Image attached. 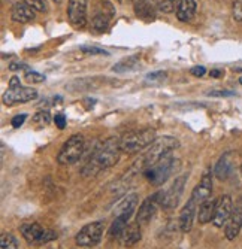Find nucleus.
<instances>
[{"instance_id": "nucleus-9", "label": "nucleus", "mask_w": 242, "mask_h": 249, "mask_svg": "<svg viewBox=\"0 0 242 249\" xmlns=\"http://www.w3.org/2000/svg\"><path fill=\"white\" fill-rule=\"evenodd\" d=\"M186 182H187V176L186 175H181L178 178H175L173 184L168 190L159 191L160 193V205H162V208H165V209H173V208L178 206L180 198H181L183 191H184Z\"/></svg>"}, {"instance_id": "nucleus-7", "label": "nucleus", "mask_w": 242, "mask_h": 249, "mask_svg": "<svg viewBox=\"0 0 242 249\" xmlns=\"http://www.w3.org/2000/svg\"><path fill=\"white\" fill-rule=\"evenodd\" d=\"M21 234L30 245H45L58 237V234L54 230L42 227L37 222H30L21 225Z\"/></svg>"}, {"instance_id": "nucleus-29", "label": "nucleus", "mask_w": 242, "mask_h": 249, "mask_svg": "<svg viewBox=\"0 0 242 249\" xmlns=\"http://www.w3.org/2000/svg\"><path fill=\"white\" fill-rule=\"evenodd\" d=\"M33 123L40 124V125H48L51 123V117H50V112L43 110V112H37V114L33 117Z\"/></svg>"}, {"instance_id": "nucleus-2", "label": "nucleus", "mask_w": 242, "mask_h": 249, "mask_svg": "<svg viewBox=\"0 0 242 249\" xmlns=\"http://www.w3.org/2000/svg\"><path fill=\"white\" fill-rule=\"evenodd\" d=\"M121 154V145L120 139L117 138H109L100 145H97L90 158L87 160L85 166L82 167V176L84 178H92L99 175L102 170H106L118 163Z\"/></svg>"}, {"instance_id": "nucleus-37", "label": "nucleus", "mask_w": 242, "mask_h": 249, "mask_svg": "<svg viewBox=\"0 0 242 249\" xmlns=\"http://www.w3.org/2000/svg\"><path fill=\"white\" fill-rule=\"evenodd\" d=\"M54 123H56V125H57L58 128H64V125H66V117H64L63 114H56Z\"/></svg>"}, {"instance_id": "nucleus-10", "label": "nucleus", "mask_w": 242, "mask_h": 249, "mask_svg": "<svg viewBox=\"0 0 242 249\" xmlns=\"http://www.w3.org/2000/svg\"><path fill=\"white\" fill-rule=\"evenodd\" d=\"M159 208H162V205H160V193H156V194L147 197L142 201V205L139 206V211L136 213V222L141 225V227H142V225H147L151 221V218L156 215Z\"/></svg>"}, {"instance_id": "nucleus-26", "label": "nucleus", "mask_w": 242, "mask_h": 249, "mask_svg": "<svg viewBox=\"0 0 242 249\" xmlns=\"http://www.w3.org/2000/svg\"><path fill=\"white\" fill-rule=\"evenodd\" d=\"M0 249H18L17 239L11 233H2V236H0Z\"/></svg>"}, {"instance_id": "nucleus-41", "label": "nucleus", "mask_w": 242, "mask_h": 249, "mask_svg": "<svg viewBox=\"0 0 242 249\" xmlns=\"http://www.w3.org/2000/svg\"><path fill=\"white\" fill-rule=\"evenodd\" d=\"M53 2H54V3H61L63 0H53Z\"/></svg>"}, {"instance_id": "nucleus-27", "label": "nucleus", "mask_w": 242, "mask_h": 249, "mask_svg": "<svg viewBox=\"0 0 242 249\" xmlns=\"http://www.w3.org/2000/svg\"><path fill=\"white\" fill-rule=\"evenodd\" d=\"M152 2H154V5H156L165 14L173 12L175 6H177V0H152Z\"/></svg>"}, {"instance_id": "nucleus-25", "label": "nucleus", "mask_w": 242, "mask_h": 249, "mask_svg": "<svg viewBox=\"0 0 242 249\" xmlns=\"http://www.w3.org/2000/svg\"><path fill=\"white\" fill-rule=\"evenodd\" d=\"M135 12L139 18H144V19H154L156 15H154V11L152 8L147 3V0L139 5H135Z\"/></svg>"}, {"instance_id": "nucleus-33", "label": "nucleus", "mask_w": 242, "mask_h": 249, "mask_svg": "<svg viewBox=\"0 0 242 249\" xmlns=\"http://www.w3.org/2000/svg\"><path fill=\"white\" fill-rule=\"evenodd\" d=\"M26 79H27L29 82H33V84H40V82L45 81V76L32 71V72H27V73H26Z\"/></svg>"}, {"instance_id": "nucleus-5", "label": "nucleus", "mask_w": 242, "mask_h": 249, "mask_svg": "<svg viewBox=\"0 0 242 249\" xmlns=\"http://www.w3.org/2000/svg\"><path fill=\"white\" fill-rule=\"evenodd\" d=\"M37 97V91L35 88L23 87L19 82V78L12 76L9 81V87L3 94V103L8 106H14L18 103H27Z\"/></svg>"}, {"instance_id": "nucleus-18", "label": "nucleus", "mask_w": 242, "mask_h": 249, "mask_svg": "<svg viewBox=\"0 0 242 249\" xmlns=\"http://www.w3.org/2000/svg\"><path fill=\"white\" fill-rule=\"evenodd\" d=\"M233 172V160H232V152H226L220 157V160L217 161L214 167V175L220 180H226L230 178Z\"/></svg>"}, {"instance_id": "nucleus-34", "label": "nucleus", "mask_w": 242, "mask_h": 249, "mask_svg": "<svg viewBox=\"0 0 242 249\" xmlns=\"http://www.w3.org/2000/svg\"><path fill=\"white\" fill-rule=\"evenodd\" d=\"M208 96H211V97H232V96H235V91H229V89H215V91H209Z\"/></svg>"}, {"instance_id": "nucleus-36", "label": "nucleus", "mask_w": 242, "mask_h": 249, "mask_svg": "<svg viewBox=\"0 0 242 249\" xmlns=\"http://www.w3.org/2000/svg\"><path fill=\"white\" fill-rule=\"evenodd\" d=\"M191 75H194V76H197V78H202L205 73H206V69L204 66H194V67H191Z\"/></svg>"}, {"instance_id": "nucleus-11", "label": "nucleus", "mask_w": 242, "mask_h": 249, "mask_svg": "<svg viewBox=\"0 0 242 249\" xmlns=\"http://www.w3.org/2000/svg\"><path fill=\"white\" fill-rule=\"evenodd\" d=\"M68 18L75 29H84L87 24V0H69Z\"/></svg>"}, {"instance_id": "nucleus-8", "label": "nucleus", "mask_w": 242, "mask_h": 249, "mask_svg": "<svg viewBox=\"0 0 242 249\" xmlns=\"http://www.w3.org/2000/svg\"><path fill=\"white\" fill-rule=\"evenodd\" d=\"M103 231H105V224L102 221L90 222L79 230V233L75 237V242L78 246L82 248H93L99 245V242L102 240Z\"/></svg>"}, {"instance_id": "nucleus-4", "label": "nucleus", "mask_w": 242, "mask_h": 249, "mask_svg": "<svg viewBox=\"0 0 242 249\" xmlns=\"http://www.w3.org/2000/svg\"><path fill=\"white\" fill-rule=\"evenodd\" d=\"M180 169V160L173 158L170 155L165 157L163 160H160L157 164L151 166L144 172L145 178L154 185H162L166 180Z\"/></svg>"}, {"instance_id": "nucleus-30", "label": "nucleus", "mask_w": 242, "mask_h": 249, "mask_svg": "<svg viewBox=\"0 0 242 249\" xmlns=\"http://www.w3.org/2000/svg\"><path fill=\"white\" fill-rule=\"evenodd\" d=\"M81 51L87 55H109L108 51L97 47H81Z\"/></svg>"}, {"instance_id": "nucleus-23", "label": "nucleus", "mask_w": 242, "mask_h": 249, "mask_svg": "<svg viewBox=\"0 0 242 249\" xmlns=\"http://www.w3.org/2000/svg\"><path fill=\"white\" fill-rule=\"evenodd\" d=\"M139 64V55H130L127 58H123L120 60L114 67L112 71L117 72V73H126V72H130V71H135Z\"/></svg>"}, {"instance_id": "nucleus-43", "label": "nucleus", "mask_w": 242, "mask_h": 249, "mask_svg": "<svg viewBox=\"0 0 242 249\" xmlns=\"http://www.w3.org/2000/svg\"><path fill=\"white\" fill-rule=\"evenodd\" d=\"M241 176H242V166H241Z\"/></svg>"}, {"instance_id": "nucleus-22", "label": "nucleus", "mask_w": 242, "mask_h": 249, "mask_svg": "<svg viewBox=\"0 0 242 249\" xmlns=\"http://www.w3.org/2000/svg\"><path fill=\"white\" fill-rule=\"evenodd\" d=\"M215 206H217V200H214V198L205 200L199 206V211H197V219H199L201 224L212 222V218L215 213Z\"/></svg>"}, {"instance_id": "nucleus-17", "label": "nucleus", "mask_w": 242, "mask_h": 249, "mask_svg": "<svg viewBox=\"0 0 242 249\" xmlns=\"http://www.w3.org/2000/svg\"><path fill=\"white\" fill-rule=\"evenodd\" d=\"M197 209H199V206H197L193 200L188 198V201L186 203V206L180 212V227H181L183 233H188L191 230Z\"/></svg>"}, {"instance_id": "nucleus-16", "label": "nucleus", "mask_w": 242, "mask_h": 249, "mask_svg": "<svg viewBox=\"0 0 242 249\" xmlns=\"http://www.w3.org/2000/svg\"><path fill=\"white\" fill-rule=\"evenodd\" d=\"M138 194L136 193H131V194H127L121 198V201L115 206V216H124V218H129L133 215L136 206H138Z\"/></svg>"}, {"instance_id": "nucleus-38", "label": "nucleus", "mask_w": 242, "mask_h": 249, "mask_svg": "<svg viewBox=\"0 0 242 249\" xmlns=\"http://www.w3.org/2000/svg\"><path fill=\"white\" fill-rule=\"evenodd\" d=\"M209 75H211L212 78H222V76H223V72H222V71H218V69H212V71L209 72Z\"/></svg>"}, {"instance_id": "nucleus-39", "label": "nucleus", "mask_w": 242, "mask_h": 249, "mask_svg": "<svg viewBox=\"0 0 242 249\" xmlns=\"http://www.w3.org/2000/svg\"><path fill=\"white\" fill-rule=\"evenodd\" d=\"M17 69H26L24 64H12L11 66V71H17Z\"/></svg>"}, {"instance_id": "nucleus-13", "label": "nucleus", "mask_w": 242, "mask_h": 249, "mask_svg": "<svg viewBox=\"0 0 242 249\" xmlns=\"http://www.w3.org/2000/svg\"><path fill=\"white\" fill-rule=\"evenodd\" d=\"M242 229V198L233 206V211L224 225V236L227 240H235Z\"/></svg>"}, {"instance_id": "nucleus-40", "label": "nucleus", "mask_w": 242, "mask_h": 249, "mask_svg": "<svg viewBox=\"0 0 242 249\" xmlns=\"http://www.w3.org/2000/svg\"><path fill=\"white\" fill-rule=\"evenodd\" d=\"M131 2H133V5H139V3L145 2V0H131Z\"/></svg>"}, {"instance_id": "nucleus-28", "label": "nucleus", "mask_w": 242, "mask_h": 249, "mask_svg": "<svg viewBox=\"0 0 242 249\" xmlns=\"http://www.w3.org/2000/svg\"><path fill=\"white\" fill-rule=\"evenodd\" d=\"M23 2L36 12H47V0H23Z\"/></svg>"}, {"instance_id": "nucleus-42", "label": "nucleus", "mask_w": 242, "mask_h": 249, "mask_svg": "<svg viewBox=\"0 0 242 249\" xmlns=\"http://www.w3.org/2000/svg\"><path fill=\"white\" fill-rule=\"evenodd\" d=\"M239 82H241V85H242V78H241V79H239Z\"/></svg>"}, {"instance_id": "nucleus-14", "label": "nucleus", "mask_w": 242, "mask_h": 249, "mask_svg": "<svg viewBox=\"0 0 242 249\" xmlns=\"http://www.w3.org/2000/svg\"><path fill=\"white\" fill-rule=\"evenodd\" d=\"M211 194H212V175L209 170H206L201 179V182L194 187L190 200H193L197 206H201L205 200L211 198Z\"/></svg>"}, {"instance_id": "nucleus-24", "label": "nucleus", "mask_w": 242, "mask_h": 249, "mask_svg": "<svg viewBox=\"0 0 242 249\" xmlns=\"http://www.w3.org/2000/svg\"><path fill=\"white\" fill-rule=\"evenodd\" d=\"M127 222H129V218H124V216H115L112 224H111V229H109V237H115V239H120L121 234L124 233L126 227H127Z\"/></svg>"}, {"instance_id": "nucleus-6", "label": "nucleus", "mask_w": 242, "mask_h": 249, "mask_svg": "<svg viewBox=\"0 0 242 249\" xmlns=\"http://www.w3.org/2000/svg\"><path fill=\"white\" fill-rule=\"evenodd\" d=\"M85 149V141L82 134H72L71 138L66 141L57 155V161L60 164H74L76 163Z\"/></svg>"}, {"instance_id": "nucleus-20", "label": "nucleus", "mask_w": 242, "mask_h": 249, "mask_svg": "<svg viewBox=\"0 0 242 249\" xmlns=\"http://www.w3.org/2000/svg\"><path fill=\"white\" fill-rule=\"evenodd\" d=\"M177 18L183 22H187L193 18L196 12V2L194 0H177V6H175Z\"/></svg>"}, {"instance_id": "nucleus-31", "label": "nucleus", "mask_w": 242, "mask_h": 249, "mask_svg": "<svg viewBox=\"0 0 242 249\" xmlns=\"http://www.w3.org/2000/svg\"><path fill=\"white\" fill-rule=\"evenodd\" d=\"M166 76H168V73H166V72L159 71V72L148 73V75H147V81H151V82H162V81H165V79H166Z\"/></svg>"}, {"instance_id": "nucleus-3", "label": "nucleus", "mask_w": 242, "mask_h": 249, "mask_svg": "<svg viewBox=\"0 0 242 249\" xmlns=\"http://www.w3.org/2000/svg\"><path fill=\"white\" fill-rule=\"evenodd\" d=\"M156 130L152 128H144V130H135L126 133L120 139L121 151L127 154H136L142 149H147L149 145L156 142Z\"/></svg>"}, {"instance_id": "nucleus-15", "label": "nucleus", "mask_w": 242, "mask_h": 249, "mask_svg": "<svg viewBox=\"0 0 242 249\" xmlns=\"http://www.w3.org/2000/svg\"><path fill=\"white\" fill-rule=\"evenodd\" d=\"M115 11L112 8V5L109 2H103L100 5V8L97 9V12L94 14L93 19H92V24L96 30H106L109 22H111L112 17H114Z\"/></svg>"}, {"instance_id": "nucleus-32", "label": "nucleus", "mask_w": 242, "mask_h": 249, "mask_svg": "<svg viewBox=\"0 0 242 249\" xmlns=\"http://www.w3.org/2000/svg\"><path fill=\"white\" fill-rule=\"evenodd\" d=\"M232 12H233V18L241 22L242 21V2H241V0H235V2H233Z\"/></svg>"}, {"instance_id": "nucleus-12", "label": "nucleus", "mask_w": 242, "mask_h": 249, "mask_svg": "<svg viewBox=\"0 0 242 249\" xmlns=\"http://www.w3.org/2000/svg\"><path fill=\"white\" fill-rule=\"evenodd\" d=\"M232 211H233V201H232L230 196L224 194V196L217 198L215 213H214V218H212V224L215 225L217 229H222L223 225H226Z\"/></svg>"}, {"instance_id": "nucleus-35", "label": "nucleus", "mask_w": 242, "mask_h": 249, "mask_svg": "<svg viewBox=\"0 0 242 249\" xmlns=\"http://www.w3.org/2000/svg\"><path fill=\"white\" fill-rule=\"evenodd\" d=\"M27 120V115L26 114H21V115H17V117H14L12 118V121H11V124H12V127H15V128H18V127H21L24 124V121Z\"/></svg>"}, {"instance_id": "nucleus-21", "label": "nucleus", "mask_w": 242, "mask_h": 249, "mask_svg": "<svg viewBox=\"0 0 242 249\" xmlns=\"http://www.w3.org/2000/svg\"><path fill=\"white\" fill-rule=\"evenodd\" d=\"M142 239V233H141V225L138 222L130 224L126 227L124 233L121 234L120 240L124 246H133L136 245L139 240Z\"/></svg>"}, {"instance_id": "nucleus-19", "label": "nucleus", "mask_w": 242, "mask_h": 249, "mask_svg": "<svg viewBox=\"0 0 242 249\" xmlns=\"http://www.w3.org/2000/svg\"><path fill=\"white\" fill-rule=\"evenodd\" d=\"M11 17H12L14 21L21 22V24H26V22H30V21L35 19V9H32L24 2L15 3L12 11H11Z\"/></svg>"}, {"instance_id": "nucleus-1", "label": "nucleus", "mask_w": 242, "mask_h": 249, "mask_svg": "<svg viewBox=\"0 0 242 249\" xmlns=\"http://www.w3.org/2000/svg\"><path fill=\"white\" fill-rule=\"evenodd\" d=\"M178 148H180V141L177 138H172V136H165V138L157 139L152 145H149L145 149V152L142 155H139V158L130 166L129 170H126V175L118 180V182L114 184L115 185L114 190H117L118 187H123V191H124L126 185L130 184V180L133 179V176L136 173H142L147 169H149L151 166L157 164L160 160H163L165 157L170 155L173 149H178Z\"/></svg>"}]
</instances>
